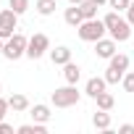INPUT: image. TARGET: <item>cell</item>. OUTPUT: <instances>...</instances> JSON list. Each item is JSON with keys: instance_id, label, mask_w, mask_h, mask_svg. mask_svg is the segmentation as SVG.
<instances>
[{"instance_id": "6da1fadb", "label": "cell", "mask_w": 134, "mask_h": 134, "mask_svg": "<svg viewBox=\"0 0 134 134\" xmlns=\"http://www.w3.org/2000/svg\"><path fill=\"white\" fill-rule=\"evenodd\" d=\"M103 21H105V26H108V34H110L116 42H126V40L131 37V29H134V26H131L126 19H121L118 11H110Z\"/></svg>"}, {"instance_id": "7a4b0ae2", "label": "cell", "mask_w": 134, "mask_h": 134, "mask_svg": "<svg viewBox=\"0 0 134 134\" xmlns=\"http://www.w3.org/2000/svg\"><path fill=\"white\" fill-rule=\"evenodd\" d=\"M76 32H79V40H84V42H97V40L105 37L108 26H105L103 19H84V21L76 26Z\"/></svg>"}, {"instance_id": "3957f363", "label": "cell", "mask_w": 134, "mask_h": 134, "mask_svg": "<svg viewBox=\"0 0 134 134\" xmlns=\"http://www.w3.org/2000/svg\"><path fill=\"white\" fill-rule=\"evenodd\" d=\"M129 71V55L126 53H116L108 60V69H105V82L108 84H118L124 79V74Z\"/></svg>"}, {"instance_id": "277c9868", "label": "cell", "mask_w": 134, "mask_h": 134, "mask_svg": "<svg viewBox=\"0 0 134 134\" xmlns=\"http://www.w3.org/2000/svg\"><path fill=\"white\" fill-rule=\"evenodd\" d=\"M79 97H82V92L76 90V84L58 87V90L50 95V100H53V105H55V108H71V105H76V103H79Z\"/></svg>"}, {"instance_id": "5b68a950", "label": "cell", "mask_w": 134, "mask_h": 134, "mask_svg": "<svg viewBox=\"0 0 134 134\" xmlns=\"http://www.w3.org/2000/svg\"><path fill=\"white\" fill-rule=\"evenodd\" d=\"M26 45H29V37H24L21 32H16L13 37L5 40V47H3V55L8 60H19L21 55H26Z\"/></svg>"}, {"instance_id": "8992f818", "label": "cell", "mask_w": 134, "mask_h": 134, "mask_svg": "<svg viewBox=\"0 0 134 134\" xmlns=\"http://www.w3.org/2000/svg\"><path fill=\"white\" fill-rule=\"evenodd\" d=\"M47 50H50V37H47V34L37 32V34H32V37H29V45H26V58L37 60V58H42Z\"/></svg>"}, {"instance_id": "52a82bcc", "label": "cell", "mask_w": 134, "mask_h": 134, "mask_svg": "<svg viewBox=\"0 0 134 134\" xmlns=\"http://www.w3.org/2000/svg\"><path fill=\"white\" fill-rule=\"evenodd\" d=\"M16 24H19V13L13 8H5V11H0V37L8 40L16 34Z\"/></svg>"}, {"instance_id": "ba28073f", "label": "cell", "mask_w": 134, "mask_h": 134, "mask_svg": "<svg viewBox=\"0 0 134 134\" xmlns=\"http://www.w3.org/2000/svg\"><path fill=\"white\" fill-rule=\"evenodd\" d=\"M116 47H118V42H116L113 37H110V40H105V37H103V40H97V42H95V53H97V58H105V60H110V58L118 53Z\"/></svg>"}, {"instance_id": "9c48e42d", "label": "cell", "mask_w": 134, "mask_h": 134, "mask_svg": "<svg viewBox=\"0 0 134 134\" xmlns=\"http://www.w3.org/2000/svg\"><path fill=\"white\" fill-rule=\"evenodd\" d=\"M105 87H108V82H105V76H92L90 82H87V87H84V92L95 100L100 92H105Z\"/></svg>"}, {"instance_id": "30bf717a", "label": "cell", "mask_w": 134, "mask_h": 134, "mask_svg": "<svg viewBox=\"0 0 134 134\" xmlns=\"http://www.w3.org/2000/svg\"><path fill=\"white\" fill-rule=\"evenodd\" d=\"M29 116H32V121L47 124L53 113H50V105H45V103H37V105H32V108H29Z\"/></svg>"}, {"instance_id": "8fae6325", "label": "cell", "mask_w": 134, "mask_h": 134, "mask_svg": "<svg viewBox=\"0 0 134 134\" xmlns=\"http://www.w3.org/2000/svg\"><path fill=\"white\" fill-rule=\"evenodd\" d=\"M8 105H11V110H13V113H24V110H29V108H32V105H29V97H26V95H21V92L11 95V97H8Z\"/></svg>"}, {"instance_id": "7c38bea8", "label": "cell", "mask_w": 134, "mask_h": 134, "mask_svg": "<svg viewBox=\"0 0 134 134\" xmlns=\"http://www.w3.org/2000/svg\"><path fill=\"white\" fill-rule=\"evenodd\" d=\"M50 60L55 63V66H66L71 60V50L66 47V45H60V47H55V50H50Z\"/></svg>"}, {"instance_id": "4fadbf2b", "label": "cell", "mask_w": 134, "mask_h": 134, "mask_svg": "<svg viewBox=\"0 0 134 134\" xmlns=\"http://www.w3.org/2000/svg\"><path fill=\"white\" fill-rule=\"evenodd\" d=\"M63 79H66V84H76L79 79H82V69H79V66L76 63H66L63 66Z\"/></svg>"}, {"instance_id": "5bb4252c", "label": "cell", "mask_w": 134, "mask_h": 134, "mask_svg": "<svg viewBox=\"0 0 134 134\" xmlns=\"http://www.w3.org/2000/svg\"><path fill=\"white\" fill-rule=\"evenodd\" d=\"M92 126H95V129H100V131H110V113L97 108V113L92 116Z\"/></svg>"}, {"instance_id": "9a60e30c", "label": "cell", "mask_w": 134, "mask_h": 134, "mask_svg": "<svg viewBox=\"0 0 134 134\" xmlns=\"http://www.w3.org/2000/svg\"><path fill=\"white\" fill-rule=\"evenodd\" d=\"M63 19H66V24L69 26H79L82 21H84V16H82V11H79V5H71V8H66V13H63Z\"/></svg>"}, {"instance_id": "2e32d148", "label": "cell", "mask_w": 134, "mask_h": 134, "mask_svg": "<svg viewBox=\"0 0 134 134\" xmlns=\"http://www.w3.org/2000/svg\"><path fill=\"white\" fill-rule=\"evenodd\" d=\"M97 3H92V0H84V3H79V11L84 19H97Z\"/></svg>"}, {"instance_id": "e0dca14e", "label": "cell", "mask_w": 134, "mask_h": 134, "mask_svg": "<svg viewBox=\"0 0 134 134\" xmlns=\"http://www.w3.org/2000/svg\"><path fill=\"white\" fill-rule=\"evenodd\" d=\"M16 131H19V134H45L47 129H45V124L34 121V124H24V126H19Z\"/></svg>"}, {"instance_id": "ac0fdd59", "label": "cell", "mask_w": 134, "mask_h": 134, "mask_svg": "<svg viewBox=\"0 0 134 134\" xmlns=\"http://www.w3.org/2000/svg\"><path fill=\"white\" fill-rule=\"evenodd\" d=\"M34 5H37V13H40V16H50V13H55V8H58L55 0H37Z\"/></svg>"}, {"instance_id": "d6986e66", "label": "cell", "mask_w": 134, "mask_h": 134, "mask_svg": "<svg viewBox=\"0 0 134 134\" xmlns=\"http://www.w3.org/2000/svg\"><path fill=\"white\" fill-rule=\"evenodd\" d=\"M95 100H97V108H100V110H110V108L116 105V100H113V95H110V92H100Z\"/></svg>"}, {"instance_id": "ffe728a7", "label": "cell", "mask_w": 134, "mask_h": 134, "mask_svg": "<svg viewBox=\"0 0 134 134\" xmlns=\"http://www.w3.org/2000/svg\"><path fill=\"white\" fill-rule=\"evenodd\" d=\"M8 8H13L19 16L29 11V0H8Z\"/></svg>"}, {"instance_id": "44dd1931", "label": "cell", "mask_w": 134, "mask_h": 134, "mask_svg": "<svg viewBox=\"0 0 134 134\" xmlns=\"http://www.w3.org/2000/svg\"><path fill=\"white\" fill-rule=\"evenodd\" d=\"M121 84H124V90H126V92H134V71H126V74H124V79H121Z\"/></svg>"}, {"instance_id": "7402d4cb", "label": "cell", "mask_w": 134, "mask_h": 134, "mask_svg": "<svg viewBox=\"0 0 134 134\" xmlns=\"http://www.w3.org/2000/svg\"><path fill=\"white\" fill-rule=\"evenodd\" d=\"M129 3H131V0H108V5H110L113 11H126Z\"/></svg>"}, {"instance_id": "603a6c76", "label": "cell", "mask_w": 134, "mask_h": 134, "mask_svg": "<svg viewBox=\"0 0 134 134\" xmlns=\"http://www.w3.org/2000/svg\"><path fill=\"white\" fill-rule=\"evenodd\" d=\"M8 110H11V105H8V100H5V97H0V121L5 118V113H8Z\"/></svg>"}, {"instance_id": "cb8c5ba5", "label": "cell", "mask_w": 134, "mask_h": 134, "mask_svg": "<svg viewBox=\"0 0 134 134\" xmlns=\"http://www.w3.org/2000/svg\"><path fill=\"white\" fill-rule=\"evenodd\" d=\"M126 21L134 26V0H131V3H129V8H126Z\"/></svg>"}, {"instance_id": "d4e9b609", "label": "cell", "mask_w": 134, "mask_h": 134, "mask_svg": "<svg viewBox=\"0 0 134 134\" xmlns=\"http://www.w3.org/2000/svg\"><path fill=\"white\" fill-rule=\"evenodd\" d=\"M0 134H13V126H11V124H5V118L0 121Z\"/></svg>"}, {"instance_id": "484cf974", "label": "cell", "mask_w": 134, "mask_h": 134, "mask_svg": "<svg viewBox=\"0 0 134 134\" xmlns=\"http://www.w3.org/2000/svg\"><path fill=\"white\" fill-rule=\"evenodd\" d=\"M118 134H134V126L131 124H124V126H118Z\"/></svg>"}, {"instance_id": "4316f807", "label": "cell", "mask_w": 134, "mask_h": 134, "mask_svg": "<svg viewBox=\"0 0 134 134\" xmlns=\"http://www.w3.org/2000/svg\"><path fill=\"white\" fill-rule=\"evenodd\" d=\"M3 47H5V40H3V37H0V55H3Z\"/></svg>"}, {"instance_id": "83f0119b", "label": "cell", "mask_w": 134, "mask_h": 134, "mask_svg": "<svg viewBox=\"0 0 134 134\" xmlns=\"http://www.w3.org/2000/svg\"><path fill=\"white\" fill-rule=\"evenodd\" d=\"M92 3H97V5H108V0H92Z\"/></svg>"}, {"instance_id": "f1b7e54d", "label": "cell", "mask_w": 134, "mask_h": 134, "mask_svg": "<svg viewBox=\"0 0 134 134\" xmlns=\"http://www.w3.org/2000/svg\"><path fill=\"white\" fill-rule=\"evenodd\" d=\"M79 3H84V0H69V5H79Z\"/></svg>"}, {"instance_id": "f546056e", "label": "cell", "mask_w": 134, "mask_h": 134, "mask_svg": "<svg viewBox=\"0 0 134 134\" xmlns=\"http://www.w3.org/2000/svg\"><path fill=\"white\" fill-rule=\"evenodd\" d=\"M0 92H3V84H0Z\"/></svg>"}]
</instances>
